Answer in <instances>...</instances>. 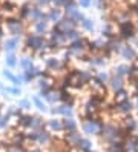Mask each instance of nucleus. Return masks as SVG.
Instances as JSON below:
<instances>
[{
  "label": "nucleus",
  "instance_id": "nucleus-1",
  "mask_svg": "<svg viewBox=\"0 0 138 152\" xmlns=\"http://www.w3.org/2000/svg\"><path fill=\"white\" fill-rule=\"evenodd\" d=\"M103 121H100V118H95V120H86L83 121V132H86L88 135H98L101 128H103Z\"/></svg>",
  "mask_w": 138,
  "mask_h": 152
},
{
  "label": "nucleus",
  "instance_id": "nucleus-2",
  "mask_svg": "<svg viewBox=\"0 0 138 152\" xmlns=\"http://www.w3.org/2000/svg\"><path fill=\"white\" fill-rule=\"evenodd\" d=\"M88 45H89V42H88V40L80 39V40H77V42L69 43L68 51H69V54L75 56V57H83V56H85V52H86Z\"/></svg>",
  "mask_w": 138,
  "mask_h": 152
},
{
  "label": "nucleus",
  "instance_id": "nucleus-3",
  "mask_svg": "<svg viewBox=\"0 0 138 152\" xmlns=\"http://www.w3.org/2000/svg\"><path fill=\"white\" fill-rule=\"evenodd\" d=\"M75 22H74L71 17H63V19L60 22H57V25H55V28H57L58 31H61L63 34H66L72 29H75Z\"/></svg>",
  "mask_w": 138,
  "mask_h": 152
},
{
  "label": "nucleus",
  "instance_id": "nucleus-4",
  "mask_svg": "<svg viewBox=\"0 0 138 152\" xmlns=\"http://www.w3.org/2000/svg\"><path fill=\"white\" fill-rule=\"evenodd\" d=\"M52 141H54V138H52V135H51V132H49V131H46V129L39 131V138H37V143H35V145L39 146V148L49 146Z\"/></svg>",
  "mask_w": 138,
  "mask_h": 152
},
{
  "label": "nucleus",
  "instance_id": "nucleus-5",
  "mask_svg": "<svg viewBox=\"0 0 138 152\" xmlns=\"http://www.w3.org/2000/svg\"><path fill=\"white\" fill-rule=\"evenodd\" d=\"M81 135H80V132L78 131H74V132H66V135H64V141L68 143V145L72 148V149H77L78 145H80V141H81Z\"/></svg>",
  "mask_w": 138,
  "mask_h": 152
},
{
  "label": "nucleus",
  "instance_id": "nucleus-6",
  "mask_svg": "<svg viewBox=\"0 0 138 152\" xmlns=\"http://www.w3.org/2000/svg\"><path fill=\"white\" fill-rule=\"evenodd\" d=\"M32 118H34V115L22 114L20 117L17 118V124H18L22 129H31V128H32Z\"/></svg>",
  "mask_w": 138,
  "mask_h": 152
},
{
  "label": "nucleus",
  "instance_id": "nucleus-7",
  "mask_svg": "<svg viewBox=\"0 0 138 152\" xmlns=\"http://www.w3.org/2000/svg\"><path fill=\"white\" fill-rule=\"evenodd\" d=\"M46 126H48L49 132H63V131H64L63 120H58V118L48 120V121H46Z\"/></svg>",
  "mask_w": 138,
  "mask_h": 152
},
{
  "label": "nucleus",
  "instance_id": "nucleus-8",
  "mask_svg": "<svg viewBox=\"0 0 138 152\" xmlns=\"http://www.w3.org/2000/svg\"><path fill=\"white\" fill-rule=\"evenodd\" d=\"M46 68H48L49 71H63L64 63L60 61L58 58H48L46 60Z\"/></svg>",
  "mask_w": 138,
  "mask_h": 152
},
{
  "label": "nucleus",
  "instance_id": "nucleus-9",
  "mask_svg": "<svg viewBox=\"0 0 138 152\" xmlns=\"http://www.w3.org/2000/svg\"><path fill=\"white\" fill-rule=\"evenodd\" d=\"M18 46V39L17 37H14V39H9V40H6L5 42V51L6 52H9V54H12V52L15 51V48Z\"/></svg>",
  "mask_w": 138,
  "mask_h": 152
},
{
  "label": "nucleus",
  "instance_id": "nucleus-10",
  "mask_svg": "<svg viewBox=\"0 0 138 152\" xmlns=\"http://www.w3.org/2000/svg\"><path fill=\"white\" fill-rule=\"evenodd\" d=\"M63 126H64V132H74V131H77V121L74 120L72 117L71 118H64L63 120Z\"/></svg>",
  "mask_w": 138,
  "mask_h": 152
},
{
  "label": "nucleus",
  "instance_id": "nucleus-11",
  "mask_svg": "<svg viewBox=\"0 0 138 152\" xmlns=\"http://www.w3.org/2000/svg\"><path fill=\"white\" fill-rule=\"evenodd\" d=\"M45 126H46V121L42 117H39V115H34V118H32V128L31 129L42 131V129H45Z\"/></svg>",
  "mask_w": 138,
  "mask_h": 152
},
{
  "label": "nucleus",
  "instance_id": "nucleus-12",
  "mask_svg": "<svg viewBox=\"0 0 138 152\" xmlns=\"http://www.w3.org/2000/svg\"><path fill=\"white\" fill-rule=\"evenodd\" d=\"M48 19H49V22H60L63 19V14H61V11L58 10V8H54V10L49 11Z\"/></svg>",
  "mask_w": 138,
  "mask_h": 152
},
{
  "label": "nucleus",
  "instance_id": "nucleus-13",
  "mask_svg": "<svg viewBox=\"0 0 138 152\" xmlns=\"http://www.w3.org/2000/svg\"><path fill=\"white\" fill-rule=\"evenodd\" d=\"M77 151H78V152H91V151H92V143H91L88 138H81Z\"/></svg>",
  "mask_w": 138,
  "mask_h": 152
},
{
  "label": "nucleus",
  "instance_id": "nucleus-14",
  "mask_svg": "<svg viewBox=\"0 0 138 152\" xmlns=\"http://www.w3.org/2000/svg\"><path fill=\"white\" fill-rule=\"evenodd\" d=\"M48 22H35L34 23V31H35V34H39V35H42V34H46V31H48V25H46Z\"/></svg>",
  "mask_w": 138,
  "mask_h": 152
},
{
  "label": "nucleus",
  "instance_id": "nucleus-15",
  "mask_svg": "<svg viewBox=\"0 0 138 152\" xmlns=\"http://www.w3.org/2000/svg\"><path fill=\"white\" fill-rule=\"evenodd\" d=\"M64 37H66V40H68L69 43H72V42L80 40V39H81V35H80V32H78L77 29H72V31H69V32L64 34Z\"/></svg>",
  "mask_w": 138,
  "mask_h": 152
},
{
  "label": "nucleus",
  "instance_id": "nucleus-16",
  "mask_svg": "<svg viewBox=\"0 0 138 152\" xmlns=\"http://www.w3.org/2000/svg\"><path fill=\"white\" fill-rule=\"evenodd\" d=\"M20 66L23 68L25 72H26V71H29V69H32V68H34V66H32V58H31V57H25V58H22Z\"/></svg>",
  "mask_w": 138,
  "mask_h": 152
},
{
  "label": "nucleus",
  "instance_id": "nucleus-17",
  "mask_svg": "<svg viewBox=\"0 0 138 152\" xmlns=\"http://www.w3.org/2000/svg\"><path fill=\"white\" fill-rule=\"evenodd\" d=\"M9 120H11V117L8 114H5V115L0 114V129H6L9 126Z\"/></svg>",
  "mask_w": 138,
  "mask_h": 152
},
{
  "label": "nucleus",
  "instance_id": "nucleus-18",
  "mask_svg": "<svg viewBox=\"0 0 138 152\" xmlns=\"http://www.w3.org/2000/svg\"><path fill=\"white\" fill-rule=\"evenodd\" d=\"M5 61H6V66H9V68H14L17 65V60H15V56L14 54H8L6 58H5Z\"/></svg>",
  "mask_w": 138,
  "mask_h": 152
},
{
  "label": "nucleus",
  "instance_id": "nucleus-19",
  "mask_svg": "<svg viewBox=\"0 0 138 152\" xmlns=\"http://www.w3.org/2000/svg\"><path fill=\"white\" fill-rule=\"evenodd\" d=\"M32 100H34V104H35V106H37V108H39L40 111H46V103L42 100L40 97H34Z\"/></svg>",
  "mask_w": 138,
  "mask_h": 152
},
{
  "label": "nucleus",
  "instance_id": "nucleus-20",
  "mask_svg": "<svg viewBox=\"0 0 138 152\" xmlns=\"http://www.w3.org/2000/svg\"><path fill=\"white\" fill-rule=\"evenodd\" d=\"M80 25L83 26V29H86V31H92V29H94V23H92V20L86 19V17H85V20H83Z\"/></svg>",
  "mask_w": 138,
  "mask_h": 152
},
{
  "label": "nucleus",
  "instance_id": "nucleus-21",
  "mask_svg": "<svg viewBox=\"0 0 138 152\" xmlns=\"http://www.w3.org/2000/svg\"><path fill=\"white\" fill-rule=\"evenodd\" d=\"M2 91H3L5 94L9 92V94H14V95H20V92H22V91H20V88H6V89L3 88Z\"/></svg>",
  "mask_w": 138,
  "mask_h": 152
},
{
  "label": "nucleus",
  "instance_id": "nucleus-22",
  "mask_svg": "<svg viewBox=\"0 0 138 152\" xmlns=\"http://www.w3.org/2000/svg\"><path fill=\"white\" fill-rule=\"evenodd\" d=\"M3 75H5L8 80H11V82H12L14 85H18V78H17L15 75H12L11 72H9V71H3Z\"/></svg>",
  "mask_w": 138,
  "mask_h": 152
},
{
  "label": "nucleus",
  "instance_id": "nucleus-23",
  "mask_svg": "<svg viewBox=\"0 0 138 152\" xmlns=\"http://www.w3.org/2000/svg\"><path fill=\"white\" fill-rule=\"evenodd\" d=\"M18 108L20 109H28V108H31V103L28 100H22V102H18Z\"/></svg>",
  "mask_w": 138,
  "mask_h": 152
},
{
  "label": "nucleus",
  "instance_id": "nucleus-24",
  "mask_svg": "<svg viewBox=\"0 0 138 152\" xmlns=\"http://www.w3.org/2000/svg\"><path fill=\"white\" fill-rule=\"evenodd\" d=\"M26 149H22V148H17V146H9L6 149V152H25Z\"/></svg>",
  "mask_w": 138,
  "mask_h": 152
},
{
  "label": "nucleus",
  "instance_id": "nucleus-25",
  "mask_svg": "<svg viewBox=\"0 0 138 152\" xmlns=\"http://www.w3.org/2000/svg\"><path fill=\"white\" fill-rule=\"evenodd\" d=\"M77 3L83 8H88V6H91V0H77Z\"/></svg>",
  "mask_w": 138,
  "mask_h": 152
},
{
  "label": "nucleus",
  "instance_id": "nucleus-26",
  "mask_svg": "<svg viewBox=\"0 0 138 152\" xmlns=\"http://www.w3.org/2000/svg\"><path fill=\"white\" fill-rule=\"evenodd\" d=\"M35 3H37V6H46L51 3V0H35Z\"/></svg>",
  "mask_w": 138,
  "mask_h": 152
},
{
  "label": "nucleus",
  "instance_id": "nucleus-27",
  "mask_svg": "<svg viewBox=\"0 0 138 152\" xmlns=\"http://www.w3.org/2000/svg\"><path fill=\"white\" fill-rule=\"evenodd\" d=\"M25 152H43V151H42V148H39V146H31V148H28Z\"/></svg>",
  "mask_w": 138,
  "mask_h": 152
},
{
  "label": "nucleus",
  "instance_id": "nucleus-28",
  "mask_svg": "<svg viewBox=\"0 0 138 152\" xmlns=\"http://www.w3.org/2000/svg\"><path fill=\"white\" fill-rule=\"evenodd\" d=\"M2 37H3V29H2V26H0V40H2Z\"/></svg>",
  "mask_w": 138,
  "mask_h": 152
},
{
  "label": "nucleus",
  "instance_id": "nucleus-29",
  "mask_svg": "<svg viewBox=\"0 0 138 152\" xmlns=\"http://www.w3.org/2000/svg\"><path fill=\"white\" fill-rule=\"evenodd\" d=\"M71 152H78V151H77V149H72V151H71Z\"/></svg>",
  "mask_w": 138,
  "mask_h": 152
},
{
  "label": "nucleus",
  "instance_id": "nucleus-30",
  "mask_svg": "<svg viewBox=\"0 0 138 152\" xmlns=\"http://www.w3.org/2000/svg\"><path fill=\"white\" fill-rule=\"evenodd\" d=\"M0 114H2V104H0Z\"/></svg>",
  "mask_w": 138,
  "mask_h": 152
},
{
  "label": "nucleus",
  "instance_id": "nucleus-31",
  "mask_svg": "<svg viewBox=\"0 0 138 152\" xmlns=\"http://www.w3.org/2000/svg\"><path fill=\"white\" fill-rule=\"evenodd\" d=\"M0 19H2V11H0Z\"/></svg>",
  "mask_w": 138,
  "mask_h": 152
},
{
  "label": "nucleus",
  "instance_id": "nucleus-32",
  "mask_svg": "<svg viewBox=\"0 0 138 152\" xmlns=\"http://www.w3.org/2000/svg\"><path fill=\"white\" fill-rule=\"evenodd\" d=\"M0 137H2V132H0Z\"/></svg>",
  "mask_w": 138,
  "mask_h": 152
},
{
  "label": "nucleus",
  "instance_id": "nucleus-33",
  "mask_svg": "<svg viewBox=\"0 0 138 152\" xmlns=\"http://www.w3.org/2000/svg\"><path fill=\"white\" fill-rule=\"evenodd\" d=\"M91 152H95V151H91Z\"/></svg>",
  "mask_w": 138,
  "mask_h": 152
}]
</instances>
